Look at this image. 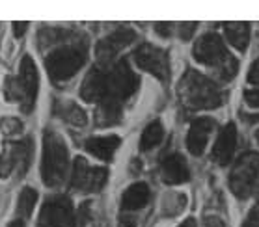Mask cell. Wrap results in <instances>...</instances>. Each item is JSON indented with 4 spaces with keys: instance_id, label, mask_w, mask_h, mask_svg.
<instances>
[{
    "instance_id": "1",
    "label": "cell",
    "mask_w": 259,
    "mask_h": 227,
    "mask_svg": "<svg viewBox=\"0 0 259 227\" xmlns=\"http://www.w3.org/2000/svg\"><path fill=\"white\" fill-rule=\"evenodd\" d=\"M140 87V78L131 69L125 58L118 60L112 67L106 71V94L103 97L97 110H95V123L99 127H112L121 121V110L125 101L131 99Z\"/></svg>"
},
{
    "instance_id": "2",
    "label": "cell",
    "mask_w": 259,
    "mask_h": 227,
    "mask_svg": "<svg viewBox=\"0 0 259 227\" xmlns=\"http://www.w3.org/2000/svg\"><path fill=\"white\" fill-rule=\"evenodd\" d=\"M177 97L187 110H212L226 103V89L209 76L187 69L177 84Z\"/></svg>"
},
{
    "instance_id": "3",
    "label": "cell",
    "mask_w": 259,
    "mask_h": 227,
    "mask_svg": "<svg viewBox=\"0 0 259 227\" xmlns=\"http://www.w3.org/2000/svg\"><path fill=\"white\" fill-rule=\"evenodd\" d=\"M88 60V41L86 37H73L67 43L56 47L45 56V67L54 84L67 82L77 75Z\"/></svg>"
},
{
    "instance_id": "4",
    "label": "cell",
    "mask_w": 259,
    "mask_h": 227,
    "mask_svg": "<svg viewBox=\"0 0 259 227\" xmlns=\"http://www.w3.org/2000/svg\"><path fill=\"white\" fill-rule=\"evenodd\" d=\"M196 62L217 71L220 80L230 82L237 76L239 62L233 54L226 49L224 41L214 32H207L194 43Z\"/></svg>"
},
{
    "instance_id": "5",
    "label": "cell",
    "mask_w": 259,
    "mask_h": 227,
    "mask_svg": "<svg viewBox=\"0 0 259 227\" xmlns=\"http://www.w3.org/2000/svg\"><path fill=\"white\" fill-rule=\"evenodd\" d=\"M69 169V151L64 138L54 130L43 134V155H41V179L45 187L60 188L65 183Z\"/></svg>"
},
{
    "instance_id": "6",
    "label": "cell",
    "mask_w": 259,
    "mask_h": 227,
    "mask_svg": "<svg viewBox=\"0 0 259 227\" xmlns=\"http://www.w3.org/2000/svg\"><path fill=\"white\" fill-rule=\"evenodd\" d=\"M37 69L30 54H24L15 76H8L4 80V97L10 103H19L23 114H30L37 97Z\"/></svg>"
},
{
    "instance_id": "7",
    "label": "cell",
    "mask_w": 259,
    "mask_h": 227,
    "mask_svg": "<svg viewBox=\"0 0 259 227\" xmlns=\"http://www.w3.org/2000/svg\"><path fill=\"white\" fill-rule=\"evenodd\" d=\"M259 177V153L248 151L237 158L230 173V190L239 199H246L252 194Z\"/></svg>"
},
{
    "instance_id": "8",
    "label": "cell",
    "mask_w": 259,
    "mask_h": 227,
    "mask_svg": "<svg viewBox=\"0 0 259 227\" xmlns=\"http://www.w3.org/2000/svg\"><path fill=\"white\" fill-rule=\"evenodd\" d=\"M32 160V140L24 138L21 142H8L0 151V179H8L13 171L19 177L26 173Z\"/></svg>"
},
{
    "instance_id": "9",
    "label": "cell",
    "mask_w": 259,
    "mask_h": 227,
    "mask_svg": "<svg viewBox=\"0 0 259 227\" xmlns=\"http://www.w3.org/2000/svg\"><path fill=\"white\" fill-rule=\"evenodd\" d=\"M39 227H75L73 203L67 196H49L39 210Z\"/></svg>"
},
{
    "instance_id": "10",
    "label": "cell",
    "mask_w": 259,
    "mask_h": 227,
    "mask_svg": "<svg viewBox=\"0 0 259 227\" xmlns=\"http://www.w3.org/2000/svg\"><path fill=\"white\" fill-rule=\"evenodd\" d=\"M108 171L99 166H90L88 160L77 157L73 160V173H71V188L75 192H99L105 187Z\"/></svg>"
},
{
    "instance_id": "11",
    "label": "cell",
    "mask_w": 259,
    "mask_h": 227,
    "mask_svg": "<svg viewBox=\"0 0 259 227\" xmlns=\"http://www.w3.org/2000/svg\"><path fill=\"white\" fill-rule=\"evenodd\" d=\"M133 58L140 69L151 73L159 80L168 82V78H170V58H168L166 51L155 47L151 43H142L133 53Z\"/></svg>"
},
{
    "instance_id": "12",
    "label": "cell",
    "mask_w": 259,
    "mask_h": 227,
    "mask_svg": "<svg viewBox=\"0 0 259 227\" xmlns=\"http://www.w3.org/2000/svg\"><path fill=\"white\" fill-rule=\"evenodd\" d=\"M136 39H138V35H136V32L133 28H118L110 32L108 35H105L95 47L99 65L108 67V64L116 58V54L121 53V49H125Z\"/></svg>"
},
{
    "instance_id": "13",
    "label": "cell",
    "mask_w": 259,
    "mask_h": 227,
    "mask_svg": "<svg viewBox=\"0 0 259 227\" xmlns=\"http://www.w3.org/2000/svg\"><path fill=\"white\" fill-rule=\"evenodd\" d=\"M214 127H217V123L211 117H198L190 123L189 134H187V149L190 151V155H194V157L203 155Z\"/></svg>"
},
{
    "instance_id": "14",
    "label": "cell",
    "mask_w": 259,
    "mask_h": 227,
    "mask_svg": "<svg viewBox=\"0 0 259 227\" xmlns=\"http://www.w3.org/2000/svg\"><path fill=\"white\" fill-rule=\"evenodd\" d=\"M106 71H108V67L97 64L88 71V75L84 76V82L80 86V97L86 103L99 105L103 101L106 94Z\"/></svg>"
},
{
    "instance_id": "15",
    "label": "cell",
    "mask_w": 259,
    "mask_h": 227,
    "mask_svg": "<svg viewBox=\"0 0 259 227\" xmlns=\"http://www.w3.org/2000/svg\"><path fill=\"white\" fill-rule=\"evenodd\" d=\"M237 147V127L235 123H228L217 136V142L212 146L211 158L212 162H217L218 166H228L233 158Z\"/></svg>"
},
{
    "instance_id": "16",
    "label": "cell",
    "mask_w": 259,
    "mask_h": 227,
    "mask_svg": "<svg viewBox=\"0 0 259 227\" xmlns=\"http://www.w3.org/2000/svg\"><path fill=\"white\" fill-rule=\"evenodd\" d=\"M160 175L166 185H183L190 179V169L187 166V160L179 153H170L162 160Z\"/></svg>"
},
{
    "instance_id": "17",
    "label": "cell",
    "mask_w": 259,
    "mask_h": 227,
    "mask_svg": "<svg viewBox=\"0 0 259 227\" xmlns=\"http://www.w3.org/2000/svg\"><path fill=\"white\" fill-rule=\"evenodd\" d=\"M119 144V136L116 134H108V136H92L84 142V149L94 155V157L101 158V160H112L114 153L118 151Z\"/></svg>"
},
{
    "instance_id": "18",
    "label": "cell",
    "mask_w": 259,
    "mask_h": 227,
    "mask_svg": "<svg viewBox=\"0 0 259 227\" xmlns=\"http://www.w3.org/2000/svg\"><path fill=\"white\" fill-rule=\"evenodd\" d=\"M54 114L64 119L69 125L75 127H84L88 123V116L80 105H77L75 101H65V99H56L54 103Z\"/></svg>"
},
{
    "instance_id": "19",
    "label": "cell",
    "mask_w": 259,
    "mask_h": 227,
    "mask_svg": "<svg viewBox=\"0 0 259 227\" xmlns=\"http://www.w3.org/2000/svg\"><path fill=\"white\" fill-rule=\"evenodd\" d=\"M151 198V190L146 183H135L131 185L121 196V209L123 210H138L144 209Z\"/></svg>"
},
{
    "instance_id": "20",
    "label": "cell",
    "mask_w": 259,
    "mask_h": 227,
    "mask_svg": "<svg viewBox=\"0 0 259 227\" xmlns=\"http://www.w3.org/2000/svg\"><path fill=\"white\" fill-rule=\"evenodd\" d=\"M39 49H47L58 43H67L69 39L75 37V32L69 28H58V26H45L39 30Z\"/></svg>"
},
{
    "instance_id": "21",
    "label": "cell",
    "mask_w": 259,
    "mask_h": 227,
    "mask_svg": "<svg viewBox=\"0 0 259 227\" xmlns=\"http://www.w3.org/2000/svg\"><path fill=\"white\" fill-rule=\"evenodd\" d=\"M226 37L230 45L244 53L250 43V24L248 23H228L226 24Z\"/></svg>"
},
{
    "instance_id": "22",
    "label": "cell",
    "mask_w": 259,
    "mask_h": 227,
    "mask_svg": "<svg viewBox=\"0 0 259 227\" xmlns=\"http://www.w3.org/2000/svg\"><path fill=\"white\" fill-rule=\"evenodd\" d=\"M164 140V127L160 121H151L144 128L140 138V151H151Z\"/></svg>"
},
{
    "instance_id": "23",
    "label": "cell",
    "mask_w": 259,
    "mask_h": 227,
    "mask_svg": "<svg viewBox=\"0 0 259 227\" xmlns=\"http://www.w3.org/2000/svg\"><path fill=\"white\" fill-rule=\"evenodd\" d=\"M35 201H37V192H35L34 188L24 187L17 199V216L30 218V214H32V210L35 207Z\"/></svg>"
},
{
    "instance_id": "24",
    "label": "cell",
    "mask_w": 259,
    "mask_h": 227,
    "mask_svg": "<svg viewBox=\"0 0 259 227\" xmlns=\"http://www.w3.org/2000/svg\"><path fill=\"white\" fill-rule=\"evenodd\" d=\"M23 130V121L19 117H2L0 119V132L4 136H15Z\"/></svg>"
},
{
    "instance_id": "25",
    "label": "cell",
    "mask_w": 259,
    "mask_h": 227,
    "mask_svg": "<svg viewBox=\"0 0 259 227\" xmlns=\"http://www.w3.org/2000/svg\"><path fill=\"white\" fill-rule=\"evenodd\" d=\"M242 227H259V201L253 205V209L248 212L246 220H244Z\"/></svg>"
},
{
    "instance_id": "26",
    "label": "cell",
    "mask_w": 259,
    "mask_h": 227,
    "mask_svg": "<svg viewBox=\"0 0 259 227\" xmlns=\"http://www.w3.org/2000/svg\"><path fill=\"white\" fill-rule=\"evenodd\" d=\"M244 101H246L248 106H252V108H259V87L246 89V92H244Z\"/></svg>"
},
{
    "instance_id": "27",
    "label": "cell",
    "mask_w": 259,
    "mask_h": 227,
    "mask_svg": "<svg viewBox=\"0 0 259 227\" xmlns=\"http://www.w3.org/2000/svg\"><path fill=\"white\" fill-rule=\"evenodd\" d=\"M248 82L259 86V58L253 60L252 65H250V69H248Z\"/></svg>"
},
{
    "instance_id": "28",
    "label": "cell",
    "mask_w": 259,
    "mask_h": 227,
    "mask_svg": "<svg viewBox=\"0 0 259 227\" xmlns=\"http://www.w3.org/2000/svg\"><path fill=\"white\" fill-rule=\"evenodd\" d=\"M194 30H196V23L181 24V28H179V35H181L183 39H190V35L194 34Z\"/></svg>"
},
{
    "instance_id": "29",
    "label": "cell",
    "mask_w": 259,
    "mask_h": 227,
    "mask_svg": "<svg viewBox=\"0 0 259 227\" xmlns=\"http://www.w3.org/2000/svg\"><path fill=\"white\" fill-rule=\"evenodd\" d=\"M171 24L170 23H157L155 24V32L159 35H162V37H168V35L171 34Z\"/></svg>"
},
{
    "instance_id": "30",
    "label": "cell",
    "mask_w": 259,
    "mask_h": 227,
    "mask_svg": "<svg viewBox=\"0 0 259 227\" xmlns=\"http://www.w3.org/2000/svg\"><path fill=\"white\" fill-rule=\"evenodd\" d=\"M26 28H28V21H23V23L15 21L13 23V34H15V37H21L26 32Z\"/></svg>"
},
{
    "instance_id": "31",
    "label": "cell",
    "mask_w": 259,
    "mask_h": 227,
    "mask_svg": "<svg viewBox=\"0 0 259 227\" xmlns=\"http://www.w3.org/2000/svg\"><path fill=\"white\" fill-rule=\"evenodd\" d=\"M119 227H136V221L135 218H131V216H125L119 220Z\"/></svg>"
},
{
    "instance_id": "32",
    "label": "cell",
    "mask_w": 259,
    "mask_h": 227,
    "mask_svg": "<svg viewBox=\"0 0 259 227\" xmlns=\"http://www.w3.org/2000/svg\"><path fill=\"white\" fill-rule=\"evenodd\" d=\"M177 227H196V220L194 218H187V220L183 221V223H179Z\"/></svg>"
},
{
    "instance_id": "33",
    "label": "cell",
    "mask_w": 259,
    "mask_h": 227,
    "mask_svg": "<svg viewBox=\"0 0 259 227\" xmlns=\"http://www.w3.org/2000/svg\"><path fill=\"white\" fill-rule=\"evenodd\" d=\"M8 227H26V225H24L23 220H15V221H12V223H10Z\"/></svg>"
},
{
    "instance_id": "34",
    "label": "cell",
    "mask_w": 259,
    "mask_h": 227,
    "mask_svg": "<svg viewBox=\"0 0 259 227\" xmlns=\"http://www.w3.org/2000/svg\"><path fill=\"white\" fill-rule=\"evenodd\" d=\"M248 119L250 121H259V116H248Z\"/></svg>"
},
{
    "instance_id": "35",
    "label": "cell",
    "mask_w": 259,
    "mask_h": 227,
    "mask_svg": "<svg viewBox=\"0 0 259 227\" xmlns=\"http://www.w3.org/2000/svg\"><path fill=\"white\" fill-rule=\"evenodd\" d=\"M255 140H257V144H259V130H255Z\"/></svg>"
}]
</instances>
